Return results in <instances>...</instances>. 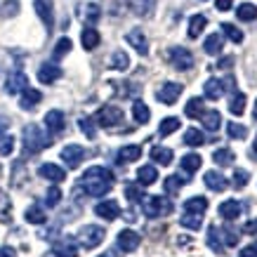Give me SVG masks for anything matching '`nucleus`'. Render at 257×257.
<instances>
[{"instance_id": "f257e3e1", "label": "nucleus", "mask_w": 257, "mask_h": 257, "mask_svg": "<svg viewBox=\"0 0 257 257\" xmlns=\"http://www.w3.org/2000/svg\"><path fill=\"white\" fill-rule=\"evenodd\" d=\"M111 187H113V172H111L109 168H101V165L87 168L85 175L80 177V189H83L87 196H94V198L109 194Z\"/></svg>"}, {"instance_id": "f03ea898", "label": "nucleus", "mask_w": 257, "mask_h": 257, "mask_svg": "<svg viewBox=\"0 0 257 257\" xmlns=\"http://www.w3.org/2000/svg\"><path fill=\"white\" fill-rule=\"evenodd\" d=\"M50 144H52V137H47L40 130V125L31 123L24 127V149H26V154H38V151L47 149Z\"/></svg>"}, {"instance_id": "7ed1b4c3", "label": "nucleus", "mask_w": 257, "mask_h": 257, "mask_svg": "<svg viewBox=\"0 0 257 257\" xmlns=\"http://www.w3.org/2000/svg\"><path fill=\"white\" fill-rule=\"evenodd\" d=\"M142 210L147 217H165L172 212V203L165 196H144L142 198Z\"/></svg>"}, {"instance_id": "20e7f679", "label": "nucleus", "mask_w": 257, "mask_h": 257, "mask_svg": "<svg viewBox=\"0 0 257 257\" xmlns=\"http://www.w3.org/2000/svg\"><path fill=\"white\" fill-rule=\"evenodd\" d=\"M94 120H97V125H101V127H116V125L123 123V111L118 109V106H113V104H106V106H101V109L97 111Z\"/></svg>"}, {"instance_id": "39448f33", "label": "nucleus", "mask_w": 257, "mask_h": 257, "mask_svg": "<svg viewBox=\"0 0 257 257\" xmlns=\"http://www.w3.org/2000/svg\"><path fill=\"white\" fill-rule=\"evenodd\" d=\"M104 229L97 224H85L83 229L78 231V241L83 248H97L101 241H104Z\"/></svg>"}, {"instance_id": "423d86ee", "label": "nucleus", "mask_w": 257, "mask_h": 257, "mask_svg": "<svg viewBox=\"0 0 257 257\" xmlns=\"http://www.w3.org/2000/svg\"><path fill=\"white\" fill-rule=\"evenodd\" d=\"M168 57H170V64L177 71H189L194 66V55L189 52L187 47H170Z\"/></svg>"}, {"instance_id": "0eeeda50", "label": "nucleus", "mask_w": 257, "mask_h": 257, "mask_svg": "<svg viewBox=\"0 0 257 257\" xmlns=\"http://www.w3.org/2000/svg\"><path fill=\"white\" fill-rule=\"evenodd\" d=\"M33 8H36L40 22L45 24L47 31H52V29H55V10H52V0H33Z\"/></svg>"}, {"instance_id": "6e6552de", "label": "nucleus", "mask_w": 257, "mask_h": 257, "mask_svg": "<svg viewBox=\"0 0 257 257\" xmlns=\"http://www.w3.org/2000/svg\"><path fill=\"white\" fill-rule=\"evenodd\" d=\"M116 243H118V248L123 250V252H135V250L140 248L142 238H140L137 231H133V229H123V231L118 234Z\"/></svg>"}, {"instance_id": "1a4fd4ad", "label": "nucleus", "mask_w": 257, "mask_h": 257, "mask_svg": "<svg viewBox=\"0 0 257 257\" xmlns=\"http://www.w3.org/2000/svg\"><path fill=\"white\" fill-rule=\"evenodd\" d=\"M85 158V149L78 147V144H69V147L62 149V161L66 163V168H78Z\"/></svg>"}, {"instance_id": "9d476101", "label": "nucleus", "mask_w": 257, "mask_h": 257, "mask_svg": "<svg viewBox=\"0 0 257 257\" xmlns=\"http://www.w3.org/2000/svg\"><path fill=\"white\" fill-rule=\"evenodd\" d=\"M182 90H184V87L179 85V83H163L156 97H158V101H163V104H168V106H170V104H175V101L179 99Z\"/></svg>"}, {"instance_id": "9b49d317", "label": "nucleus", "mask_w": 257, "mask_h": 257, "mask_svg": "<svg viewBox=\"0 0 257 257\" xmlns=\"http://www.w3.org/2000/svg\"><path fill=\"white\" fill-rule=\"evenodd\" d=\"M38 175L43 179H50L52 184H59V182H64V179H66V170H64V168H59V165H55V163H43L38 168Z\"/></svg>"}, {"instance_id": "f8f14e48", "label": "nucleus", "mask_w": 257, "mask_h": 257, "mask_svg": "<svg viewBox=\"0 0 257 257\" xmlns=\"http://www.w3.org/2000/svg\"><path fill=\"white\" fill-rule=\"evenodd\" d=\"M94 215H97V217H104L106 222H111V219H116L118 215H120V205H118L116 201H101L94 205Z\"/></svg>"}, {"instance_id": "ddd939ff", "label": "nucleus", "mask_w": 257, "mask_h": 257, "mask_svg": "<svg viewBox=\"0 0 257 257\" xmlns=\"http://www.w3.org/2000/svg\"><path fill=\"white\" fill-rule=\"evenodd\" d=\"M59 78H62V69H59L57 64H52V62L40 64V69H38V80L40 83L50 85V83H55V80H59Z\"/></svg>"}, {"instance_id": "4468645a", "label": "nucleus", "mask_w": 257, "mask_h": 257, "mask_svg": "<svg viewBox=\"0 0 257 257\" xmlns=\"http://www.w3.org/2000/svg\"><path fill=\"white\" fill-rule=\"evenodd\" d=\"M125 40H127V43H130V45H133L142 57L149 55V43H147V36H144V31H142V29H133V31H127Z\"/></svg>"}, {"instance_id": "2eb2a0df", "label": "nucleus", "mask_w": 257, "mask_h": 257, "mask_svg": "<svg viewBox=\"0 0 257 257\" xmlns=\"http://www.w3.org/2000/svg\"><path fill=\"white\" fill-rule=\"evenodd\" d=\"M45 127L50 135H59L64 130V113L59 109H52L45 113Z\"/></svg>"}, {"instance_id": "dca6fc26", "label": "nucleus", "mask_w": 257, "mask_h": 257, "mask_svg": "<svg viewBox=\"0 0 257 257\" xmlns=\"http://www.w3.org/2000/svg\"><path fill=\"white\" fill-rule=\"evenodd\" d=\"M203 182H205V187L210 189V191H224V189L229 187V182H226V177L222 175V172H217V170L205 172V177H203Z\"/></svg>"}, {"instance_id": "f3484780", "label": "nucleus", "mask_w": 257, "mask_h": 257, "mask_svg": "<svg viewBox=\"0 0 257 257\" xmlns=\"http://www.w3.org/2000/svg\"><path fill=\"white\" fill-rule=\"evenodd\" d=\"M40 99H43L40 90H33V87H24V90H22V99H19V106H22L24 111H31L36 104H40Z\"/></svg>"}, {"instance_id": "a211bd4d", "label": "nucleus", "mask_w": 257, "mask_h": 257, "mask_svg": "<svg viewBox=\"0 0 257 257\" xmlns=\"http://www.w3.org/2000/svg\"><path fill=\"white\" fill-rule=\"evenodd\" d=\"M24 87H29V78H26V73H22V71L12 73L8 78V83H5V90H8L10 94H19Z\"/></svg>"}, {"instance_id": "6ab92c4d", "label": "nucleus", "mask_w": 257, "mask_h": 257, "mask_svg": "<svg viewBox=\"0 0 257 257\" xmlns=\"http://www.w3.org/2000/svg\"><path fill=\"white\" fill-rule=\"evenodd\" d=\"M203 94H205V99L217 101L219 97L224 94V85H222V80L219 78H208L205 80V85H203Z\"/></svg>"}, {"instance_id": "aec40b11", "label": "nucleus", "mask_w": 257, "mask_h": 257, "mask_svg": "<svg viewBox=\"0 0 257 257\" xmlns=\"http://www.w3.org/2000/svg\"><path fill=\"white\" fill-rule=\"evenodd\" d=\"M205 210H208V198H203V196H191V198L184 201V212L203 215Z\"/></svg>"}, {"instance_id": "412c9836", "label": "nucleus", "mask_w": 257, "mask_h": 257, "mask_svg": "<svg viewBox=\"0 0 257 257\" xmlns=\"http://www.w3.org/2000/svg\"><path fill=\"white\" fill-rule=\"evenodd\" d=\"M156 179H158L156 165H142L140 170H137V182H140L142 187H149V184H154Z\"/></svg>"}, {"instance_id": "4be33fe9", "label": "nucleus", "mask_w": 257, "mask_h": 257, "mask_svg": "<svg viewBox=\"0 0 257 257\" xmlns=\"http://www.w3.org/2000/svg\"><path fill=\"white\" fill-rule=\"evenodd\" d=\"M52 255H57V257H78V248H76V243L71 241V238H64V241H59L55 245Z\"/></svg>"}, {"instance_id": "5701e85b", "label": "nucleus", "mask_w": 257, "mask_h": 257, "mask_svg": "<svg viewBox=\"0 0 257 257\" xmlns=\"http://www.w3.org/2000/svg\"><path fill=\"white\" fill-rule=\"evenodd\" d=\"M142 156V147L137 144H127L118 151V163H133V161H140Z\"/></svg>"}, {"instance_id": "b1692460", "label": "nucleus", "mask_w": 257, "mask_h": 257, "mask_svg": "<svg viewBox=\"0 0 257 257\" xmlns=\"http://www.w3.org/2000/svg\"><path fill=\"white\" fill-rule=\"evenodd\" d=\"M219 215H222L226 222L241 217V203L238 201H224L222 205H219Z\"/></svg>"}, {"instance_id": "393cba45", "label": "nucleus", "mask_w": 257, "mask_h": 257, "mask_svg": "<svg viewBox=\"0 0 257 257\" xmlns=\"http://www.w3.org/2000/svg\"><path fill=\"white\" fill-rule=\"evenodd\" d=\"M201 120H203V127H205V130L217 133L219 125H222V113H219V111H203Z\"/></svg>"}, {"instance_id": "a878e982", "label": "nucleus", "mask_w": 257, "mask_h": 257, "mask_svg": "<svg viewBox=\"0 0 257 257\" xmlns=\"http://www.w3.org/2000/svg\"><path fill=\"white\" fill-rule=\"evenodd\" d=\"M208 248L212 250V252H217V255H224V243H222V238H219V229L217 226H208Z\"/></svg>"}, {"instance_id": "bb28decb", "label": "nucleus", "mask_w": 257, "mask_h": 257, "mask_svg": "<svg viewBox=\"0 0 257 257\" xmlns=\"http://www.w3.org/2000/svg\"><path fill=\"white\" fill-rule=\"evenodd\" d=\"M99 31L97 29H92V26H87V29H83V33H80V43H83V47L85 50H94V47L99 45Z\"/></svg>"}, {"instance_id": "cd10ccee", "label": "nucleus", "mask_w": 257, "mask_h": 257, "mask_svg": "<svg viewBox=\"0 0 257 257\" xmlns=\"http://www.w3.org/2000/svg\"><path fill=\"white\" fill-rule=\"evenodd\" d=\"M205 26H208L205 15H194L189 19V38H198V36L205 31Z\"/></svg>"}, {"instance_id": "c85d7f7f", "label": "nucleus", "mask_w": 257, "mask_h": 257, "mask_svg": "<svg viewBox=\"0 0 257 257\" xmlns=\"http://www.w3.org/2000/svg\"><path fill=\"white\" fill-rule=\"evenodd\" d=\"M222 45H224V38L219 36V33H210L205 43H203V50L208 52V55H219L222 52Z\"/></svg>"}, {"instance_id": "c756f323", "label": "nucleus", "mask_w": 257, "mask_h": 257, "mask_svg": "<svg viewBox=\"0 0 257 257\" xmlns=\"http://www.w3.org/2000/svg\"><path fill=\"white\" fill-rule=\"evenodd\" d=\"M236 17H238L241 22H255L257 19V5L255 3H241V5L236 8Z\"/></svg>"}, {"instance_id": "7c9ffc66", "label": "nucleus", "mask_w": 257, "mask_h": 257, "mask_svg": "<svg viewBox=\"0 0 257 257\" xmlns=\"http://www.w3.org/2000/svg\"><path fill=\"white\" fill-rule=\"evenodd\" d=\"M203 111H205V106H203V97H191V99L187 101V106H184V113H187L189 118H201Z\"/></svg>"}, {"instance_id": "2f4dec72", "label": "nucleus", "mask_w": 257, "mask_h": 257, "mask_svg": "<svg viewBox=\"0 0 257 257\" xmlns=\"http://www.w3.org/2000/svg\"><path fill=\"white\" fill-rule=\"evenodd\" d=\"M151 161H156L158 165H170L172 163V151L168 147H154L151 149Z\"/></svg>"}, {"instance_id": "473e14b6", "label": "nucleus", "mask_w": 257, "mask_h": 257, "mask_svg": "<svg viewBox=\"0 0 257 257\" xmlns=\"http://www.w3.org/2000/svg\"><path fill=\"white\" fill-rule=\"evenodd\" d=\"M24 217H26L29 224H43V222L47 219V215H45V210H43L40 205H31V208H26Z\"/></svg>"}, {"instance_id": "72a5a7b5", "label": "nucleus", "mask_w": 257, "mask_h": 257, "mask_svg": "<svg viewBox=\"0 0 257 257\" xmlns=\"http://www.w3.org/2000/svg\"><path fill=\"white\" fill-rule=\"evenodd\" d=\"M111 69H116V71H127L130 69V57H127V52L116 50V52L111 55Z\"/></svg>"}, {"instance_id": "f704fd0d", "label": "nucleus", "mask_w": 257, "mask_h": 257, "mask_svg": "<svg viewBox=\"0 0 257 257\" xmlns=\"http://www.w3.org/2000/svg\"><path fill=\"white\" fill-rule=\"evenodd\" d=\"M133 116H135V120H137V123H149V118H151V111H149V106L147 104H144V101L142 99H137L133 104Z\"/></svg>"}, {"instance_id": "c9c22d12", "label": "nucleus", "mask_w": 257, "mask_h": 257, "mask_svg": "<svg viewBox=\"0 0 257 257\" xmlns=\"http://www.w3.org/2000/svg\"><path fill=\"white\" fill-rule=\"evenodd\" d=\"M229 111L234 113V116H241L243 111H245V94L243 92H236L231 94V99H229Z\"/></svg>"}, {"instance_id": "e433bc0d", "label": "nucleus", "mask_w": 257, "mask_h": 257, "mask_svg": "<svg viewBox=\"0 0 257 257\" xmlns=\"http://www.w3.org/2000/svg\"><path fill=\"white\" fill-rule=\"evenodd\" d=\"M175 130H179V118H175V116L163 118L161 125H158V135H161V137H168V135H172Z\"/></svg>"}, {"instance_id": "4c0bfd02", "label": "nucleus", "mask_w": 257, "mask_h": 257, "mask_svg": "<svg viewBox=\"0 0 257 257\" xmlns=\"http://www.w3.org/2000/svg\"><path fill=\"white\" fill-rule=\"evenodd\" d=\"M201 163H203V158L198 156V154H187V156L179 161V165H182V170L184 172H196L198 168H201Z\"/></svg>"}, {"instance_id": "58836bf2", "label": "nucleus", "mask_w": 257, "mask_h": 257, "mask_svg": "<svg viewBox=\"0 0 257 257\" xmlns=\"http://www.w3.org/2000/svg\"><path fill=\"white\" fill-rule=\"evenodd\" d=\"M184 144L187 147H201V144H205V135L201 130H196V127H189L184 133Z\"/></svg>"}, {"instance_id": "ea45409f", "label": "nucleus", "mask_w": 257, "mask_h": 257, "mask_svg": "<svg viewBox=\"0 0 257 257\" xmlns=\"http://www.w3.org/2000/svg\"><path fill=\"white\" fill-rule=\"evenodd\" d=\"M212 161H215L217 165H231L236 161V156H234L231 149H217V151L212 154Z\"/></svg>"}, {"instance_id": "a19ab883", "label": "nucleus", "mask_w": 257, "mask_h": 257, "mask_svg": "<svg viewBox=\"0 0 257 257\" xmlns=\"http://www.w3.org/2000/svg\"><path fill=\"white\" fill-rule=\"evenodd\" d=\"M17 15H19V0H5L0 5V17L3 19H12Z\"/></svg>"}, {"instance_id": "79ce46f5", "label": "nucleus", "mask_w": 257, "mask_h": 257, "mask_svg": "<svg viewBox=\"0 0 257 257\" xmlns=\"http://www.w3.org/2000/svg\"><path fill=\"white\" fill-rule=\"evenodd\" d=\"M179 224L182 226H187V229H201L203 224V217L201 215H194V212H184V217H179Z\"/></svg>"}, {"instance_id": "37998d69", "label": "nucleus", "mask_w": 257, "mask_h": 257, "mask_svg": "<svg viewBox=\"0 0 257 257\" xmlns=\"http://www.w3.org/2000/svg\"><path fill=\"white\" fill-rule=\"evenodd\" d=\"M187 182H189V179L179 177V175H170V177L165 179V191H168V194H177V191L184 187Z\"/></svg>"}, {"instance_id": "c03bdc74", "label": "nucleus", "mask_w": 257, "mask_h": 257, "mask_svg": "<svg viewBox=\"0 0 257 257\" xmlns=\"http://www.w3.org/2000/svg\"><path fill=\"white\" fill-rule=\"evenodd\" d=\"M222 33H224L226 38L231 40V43H243V31L241 29H236L234 24H222Z\"/></svg>"}, {"instance_id": "a18cd8bd", "label": "nucleus", "mask_w": 257, "mask_h": 257, "mask_svg": "<svg viewBox=\"0 0 257 257\" xmlns=\"http://www.w3.org/2000/svg\"><path fill=\"white\" fill-rule=\"evenodd\" d=\"M78 127L83 130V133H85L87 140H94V137H97V127H94V120H92V118H87V116L78 118Z\"/></svg>"}, {"instance_id": "49530a36", "label": "nucleus", "mask_w": 257, "mask_h": 257, "mask_svg": "<svg viewBox=\"0 0 257 257\" xmlns=\"http://www.w3.org/2000/svg\"><path fill=\"white\" fill-rule=\"evenodd\" d=\"M71 45H73L71 38H59L57 40V45H55V50H52V57H55V59H62L64 55H69L71 52Z\"/></svg>"}, {"instance_id": "de8ad7c7", "label": "nucleus", "mask_w": 257, "mask_h": 257, "mask_svg": "<svg viewBox=\"0 0 257 257\" xmlns=\"http://www.w3.org/2000/svg\"><path fill=\"white\" fill-rule=\"evenodd\" d=\"M99 15H101V10H99V5H94V3H87L85 8H83V19H85L87 24H94L99 19Z\"/></svg>"}, {"instance_id": "09e8293b", "label": "nucleus", "mask_w": 257, "mask_h": 257, "mask_svg": "<svg viewBox=\"0 0 257 257\" xmlns=\"http://www.w3.org/2000/svg\"><path fill=\"white\" fill-rule=\"evenodd\" d=\"M226 133H229L231 140H245V137H248V130H245V125H241V123H229L226 125Z\"/></svg>"}, {"instance_id": "8fccbe9b", "label": "nucleus", "mask_w": 257, "mask_h": 257, "mask_svg": "<svg viewBox=\"0 0 257 257\" xmlns=\"http://www.w3.org/2000/svg\"><path fill=\"white\" fill-rule=\"evenodd\" d=\"M59 201H62V189L59 187H50L45 194V203L47 208H55V205H59Z\"/></svg>"}, {"instance_id": "3c124183", "label": "nucleus", "mask_w": 257, "mask_h": 257, "mask_svg": "<svg viewBox=\"0 0 257 257\" xmlns=\"http://www.w3.org/2000/svg\"><path fill=\"white\" fill-rule=\"evenodd\" d=\"M15 149V137L12 135H0V156H10Z\"/></svg>"}, {"instance_id": "603ef678", "label": "nucleus", "mask_w": 257, "mask_h": 257, "mask_svg": "<svg viewBox=\"0 0 257 257\" xmlns=\"http://www.w3.org/2000/svg\"><path fill=\"white\" fill-rule=\"evenodd\" d=\"M10 210H12V203H10L8 194L0 189V219L5 222V219H10Z\"/></svg>"}, {"instance_id": "864d4df0", "label": "nucleus", "mask_w": 257, "mask_h": 257, "mask_svg": "<svg viewBox=\"0 0 257 257\" xmlns=\"http://www.w3.org/2000/svg\"><path fill=\"white\" fill-rule=\"evenodd\" d=\"M219 231L224 234V243H226V245H236V243L241 241V236H238V231H236V229H231L229 224H226L224 229H219Z\"/></svg>"}, {"instance_id": "5fc2aeb1", "label": "nucleus", "mask_w": 257, "mask_h": 257, "mask_svg": "<svg viewBox=\"0 0 257 257\" xmlns=\"http://www.w3.org/2000/svg\"><path fill=\"white\" fill-rule=\"evenodd\" d=\"M248 179H250L248 170H243V168H236V172H234V187H236V189H243L245 184H248Z\"/></svg>"}, {"instance_id": "6e6d98bb", "label": "nucleus", "mask_w": 257, "mask_h": 257, "mask_svg": "<svg viewBox=\"0 0 257 257\" xmlns=\"http://www.w3.org/2000/svg\"><path fill=\"white\" fill-rule=\"evenodd\" d=\"M125 196H127V198H130V201H133V203H140L142 198H144V191H142V184H140V187H133V184H130V187H125Z\"/></svg>"}, {"instance_id": "4d7b16f0", "label": "nucleus", "mask_w": 257, "mask_h": 257, "mask_svg": "<svg viewBox=\"0 0 257 257\" xmlns=\"http://www.w3.org/2000/svg\"><path fill=\"white\" fill-rule=\"evenodd\" d=\"M243 231H245V234H250V236H255L257 234V219L245 222V224H243Z\"/></svg>"}, {"instance_id": "13d9d810", "label": "nucleus", "mask_w": 257, "mask_h": 257, "mask_svg": "<svg viewBox=\"0 0 257 257\" xmlns=\"http://www.w3.org/2000/svg\"><path fill=\"white\" fill-rule=\"evenodd\" d=\"M231 3H234V0H217L215 5H217L219 12H226V10H231Z\"/></svg>"}, {"instance_id": "bf43d9fd", "label": "nucleus", "mask_w": 257, "mask_h": 257, "mask_svg": "<svg viewBox=\"0 0 257 257\" xmlns=\"http://www.w3.org/2000/svg\"><path fill=\"white\" fill-rule=\"evenodd\" d=\"M0 257H17V255H15V248H10V245H3V248H0Z\"/></svg>"}, {"instance_id": "052dcab7", "label": "nucleus", "mask_w": 257, "mask_h": 257, "mask_svg": "<svg viewBox=\"0 0 257 257\" xmlns=\"http://www.w3.org/2000/svg\"><path fill=\"white\" fill-rule=\"evenodd\" d=\"M241 257H257V250L252 248V245H248V248L241 250Z\"/></svg>"}, {"instance_id": "680f3d73", "label": "nucleus", "mask_w": 257, "mask_h": 257, "mask_svg": "<svg viewBox=\"0 0 257 257\" xmlns=\"http://www.w3.org/2000/svg\"><path fill=\"white\" fill-rule=\"evenodd\" d=\"M231 64H234V57H224V59L217 64V66H219V69H229Z\"/></svg>"}, {"instance_id": "e2e57ef3", "label": "nucleus", "mask_w": 257, "mask_h": 257, "mask_svg": "<svg viewBox=\"0 0 257 257\" xmlns=\"http://www.w3.org/2000/svg\"><path fill=\"white\" fill-rule=\"evenodd\" d=\"M10 127V118L5 116H0V135H5V130Z\"/></svg>"}, {"instance_id": "0e129e2a", "label": "nucleus", "mask_w": 257, "mask_h": 257, "mask_svg": "<svg viewBox=\"0 0 257 257\" xmlns=\"http://www.w3.org/2000/svg\"><path fill=\"white\" fill-rule=\"evenodd\" d=\"M252 118L257 120V101H255V109H252Z\"/></svg>"}, {"instance_id": "69168bd1", "label": "nucleus", "mask_w": 257, "mask_h": 257, "mask_svg": "<svg viewBox=\"0 0 257 257\" xmlns=\"http://www.w3.org/2000/svg\"><path fill=\"white\" fill-rule=\"evenodd\" d=\"M99 257H116L113 252H104V255H99Z\"/></svg>"}, {"instance_id": "338daca9", "label": "nucleus", "mask_w": 257, "mask_h": 257, "mask_svg": "<svg viewBox=\"0 0 257 257\" xmlns=\"http://www.w3.org/2000/svg\"><path fill=\"white\" fill-rule=\"evenodd\" d=\"M252 248H255V250H257V243H255V245H252Z\"/></svg>"}, {"instance_id": "774afa93", "label": "nucleus", "mask_w": 257, "mask_h": 257, "mask_svg": "<svg viewBox=\"0 0 257 257\" xmlns=\"http://www.w3.org/2000/svg\"><path fill=\"white\" fill-rule=\"evenodd\" d=\"M255 154H257V147H255Z\"/></svg>"}]
</instances>
